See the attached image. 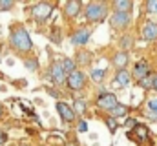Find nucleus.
<instances>
[{"label":"nucleus","instance_id":"4be33fe9","mask_svg":"<svg viewBox=\"0 0 157 146\" xmlns=\"http://www.w3.org/2000/svg\"><path fill=\"white\" fill-rule=\"evenodd\" d=\"M24 66L28 68V71H37L39 70V60L35 57H26L24 59Z\"/></svg>","mask_w":157,"mask_h":146},{"label":"nucleus","instance_id":"2f4dec72","mask_svg":"<svg viewBox=\"0 0 157 146\" xmlns=\"http://www.w3.org/2000/svg\"><path fill=\"white\" fill-rule=\"evenodd\" d=\"M68 146H78V144L75 143V141H71V143H68Z\"/></svg>","mask_w":157,"mask_h":146},{"label":"nucleus","instance_id":"6ab92c4d","mask_svg":"<svg viewBox=\"0 0 157 146\" xmlns=\"http://www.w3.org/2000/svg\"><path fill=\"white\" fill-rule=\"evenodd\" d=\"M60 66H62V70L66 75H70L71 71H75L77 70V64H75V60L73 59H70V57H66L64 60H60Z\"/></svg>","mask_w":157,"mask_h":146},{"label":"nucleus","instance_id":"c756f323","mask_svg":"<svg viewBox=\"0 0 157 146\" xmlns=\"http://www.w3.org/2000/svg\"><path fill=\"white\" fill-rule=\"evenodd\" d=\"M148 117H150L152 121H155V122H157V111H150V113H148Z\"/></svg>","mask_w":157,"mask_h":146},{"label":"nucleus","instance_id":"412c9836","mask_svg":"<svg viewBox=\"0 0 157 146\" xmlns=\"http://www.w3.org/2000/svg\"><path fill=\"white\" fill-rule=\"evenodd\" d=\"M144 6H146V13H148L152 18L157 20V0H148ZM155 20H154V22H155Z\"/></svg>","mask_w":157,"mask_h":146},{"label":"nucleus","instance_id":"f03ea898","mask_svg":"<svg viewBox=\"0 0 157 146\" xmlns=\"http://www.w3.org/2000/svg\"><path fill=\"white\" fill-rule=\"evenodd\" d=\"M108 17V4L104 2H90L84 9V18L91 24H99Z\"/></svg>","mask_w":157,"mask_h":146},{"label":"nucleus","instance_id":"dca6fc26","mask_svg":"<svg viewBox=\"0 0 157 146\" xmlns=\"http://www.w3.org/2000/svg\"><path fill=\"white\" fill-rule=\"evenodd\" d=\"M112 7L119 13H130L133 7V2L132 0H115V2H112Z\"/></svg>","mask_w":157,"mask_h":146},{"label":"nucleus","instance_id":"0eeeda50","mask_svg":"<svg viewBox=\"0 0 157 146\" xmlns=\"http://www.w3.org/2000/svg\"><path fill=\"white\" fill-rule=\"evenodd\" d=\"M130 22H132L130 13H119V11H115V13L110 17V24H112L113 29H124V28L130 26Z\"/></svg>","mask_w":157,"mask_h":146},{"label":"nucleus","instance_id":"1a4fd4ad","mask_svg":"<svg viewBox=\"0 0 157 146\" xmlns=\"http://www.w3.org/2000/svg\"><path fill=\"white\" fill-rule=\"evenodd\" d=\"M90 36H91V31H90L88 28H78L77 31L70 36V42H71L73 46H84V44L90 40Z\"/></svg>","mask_w":157,"mask_h":146},{"label":"nucleus","instance_id":"aec40b11","mask_svg":"<svg viewBox=\"0 0 157 146\" xmlns=\"http://www.w3.org/2000/svg\"><path fill=\"white\" fill-rule=\"evenodd\" d=\"M86 108H88V106H86V101H84V99H75V106H73V113H75V115H84V113H86Z\"/></svg>","mask_w":157,"mask_h":146},{"label":"nucleus","instance_id":"7c9ffc66","mask_svg":"<svg viewBox=\"0 0 157 146\" xmlns=\"http://www.w3.org/2000/svg\"><path fill=\"white\" fill-rule=\"evenodd\" d=\"M154 90L157 91V75H154Z\"/></svg>","mask_w":157,"mask_h":146},{"label":"nucleus","instance_id":"f257e3e1","mask_svg":"<svg viewBox=\"0 0 157 146\" xmlns=\"http://www.w3.org/2000/svg\"><path fill=\"white\" fill-rule=\"evenodd\" d=\"M9 44H11V48H13L15 51H18V53H28V51L33 49L31 36L26 31V28H22V26L13 28L11 36H9Z\"/></svg>","mask_w":157,"mask_h":146},{"label":"nucleus","instance_id":"6e6552de","mask_svg":"<svg viewBox=\"0 0 157 146\" xmlns=\"http://www.w3.org/2000/svg\"><path fill=\"white\" fill-rule=\"evenodd\" d=\"M150 73H152V68H150V64H148L146 60H139V62L133 66V71L130 73V75H132V79H135V80L139 82L141 79L148 77Z\"/></svg>","mask_w":157,"mask_h":146},{"label":"nucleus","instance_id":"5701e85b","mask_svg":"<svg viewBox=\"0 0 157 146\" xmlns=\"http://www.w3.org/2000/svg\"><path fill=\"white\" fill-rule=\"evenodd\" d=\"M139 86H141L143 90H152V88H154V73H150L148 77L141 79V80H139Z\"/></svg>","mask_w":157,"mask_h":146},{"label":"nucleus","instance_id":"a211bd4d","mask_svg":"<svg viewBox=\"0 0 157 146\" xmlns=\"http://www.w3.org/2000/svg\"><path fill=\"white\" fill-rule=\"evenodd\" d=\"M126 115H128V106H124V104H117L115 108L110 111V117L115 119V121L121 119V117H126Z\"/></svg>","mask_w":157,"mask_h":146},{"label":"nucleus","instance_id":"423d86ee","mask_svg":"<svg viewBox=\"0 0 157 146\" xmlns=\"http://www.w3.org/2000/svg\"><path fill=\"white\" fill-rule=\"evenodd\" d=\"M119 104V101H117V97L113 95V93H102V95H99V99H97V106L101 110H104V111H112V110L115 108Z\"/></svg>","mask_w":157,"mask_h":146},{"label":"nucleus","instance_id":"2eb2a0df","mask_svg":"<svg viewBox=\"0 0 157 146\" xmlns=\"http://www.w3.org/2000/svg\"><path fill=\"white\" fill-rule=\"evenodd\" d=\"M132 82V75L128 70H117L115 73V86L117 88H126Z\"/></svg>","mask_w":157,"mask_h":146},{"label":"nucleus","instance_id":"4468645a","mask_svg":"<svg viewBox=\"0 0 157 146\" xmlns=\"http://www.w3.org/2000/svg\"><path fill=\"white\" fill-rule=\"evenodd\" d=\"M112 62H113V66H115L117 70H126V66H128V62H130V57H128V53H124V51H117V53L112 57Z\"/></svg>","mask_w":157,"mask_h":146},{"label":"nucleus","instance_id":"c85d7f7f","mask_svg":"<svg viewBox=\"0 0 157 146\" xmlns=\"http://www.w3.org/2000/svg\"><path fill=\"white\" fill-rule=\"evenodd\" d=\"M6 141H7V135H6V132H2V130H0V144H4Z\"/></svg>","mask_w":157,"mask_h":146},{"label":"nucleus","instance_id":"20e7f679","mask_svg":"<svg viewBox=\"0 0 157 146\" xmlns=\"http://www.w3.org/2000/svg\"><path fill=\"white\" fill-rule=\"evenodd\" d=\"M66 84H68V88L70 90H73V91H77V90H82L84 86H86V75L82 71H71L70 75H66Z\"/></svg>","mask_w":157,"mask_h":146},{"label":"nucleus","instance_id":"39448f33","mask_svg":"<svg viewBox=\"0 0 157 146\" xmlns=\"http://www.w3.org/2000/svg\"><path fill=\"white\" fill-rule=\"evenodd\" d=\"M49 79L57 84V86H62L64 82H66V73L62 70V66H60V60H55V62H51V66H49Z\"/></svg>","mask_w":157,"mask_h":146},{"label":"nucleus","instance_id":"f8f14e48","mask_svg":"<svg viewBox=\"0 0 157 146\" xmlns=\"http://www.w3.org/2000/svg\"><path fill=\"white\" fill-rule=\"evenodd\" d=\"M80 11H82V2H78V0H70V2H66V6H64V15H66L68 18L78 17Z\"/></svg>","mask_w":157,"mask_h":146},{"label":"nucleus","instance_id":"7ed1b4c3","mask_svg":"<svg viewBox=\"0 0 157 146\" xmlns=\"http://www.w3.org/2000/svg\"><path fill=\"white\" fill-rule=\"evenodd\" d=\"M51 13H53V4H48V2H40L31 9V17L37 22H46L51 17Z\"/></svg>","mask_w":157,"mask_h":146},{"label":"nucleus","instance_id":"cd10ccee","mask_svg":"<svg viewBox=\"0 0 157 146\" xmlns=\"http://www.w3.org/2000/svg\"><path fill=\"white\" fill-rule=\"evenodd\" d=\"M86 130H88V124H86L84 121H80V122H78V132H82V133H84Z\"/></svg>","mask_w":157,"mask_h":146},{"label":"nucleus","instance_id":"393cba45","mask_svg":"<svg viewBox=\"0 0 157 146\" xmlns=\"http://www.w3.org/2000/svg\"><path fill=\"white\" fill-rule=\"evenodd\" d=\"M104 75H106L104 70H93V71H91V79H93L95 82H101V80L104 79Z\"/></svg>","mask_w":157,"mask_h":146},{"label":"nucleus","instance_id":"9d476101","mask_svg":"<svg viewBox=\"0 0 157 146\" xmlns=\"http://www.w3.org/2000/svg\"><path fill=\"white\" fill-rule=\"evenodd\" d=\"M141 35H143V38H144L146 42L157 40V22H154V20L144 22V26H143V29H141Z\"/></svg>","mask_w":157,"mask_h":146},{"label":"nucleus","instance_id":"9b49d317","mask_svg":"<svg viewBox=\"0 0 157 146\" xmlns=\"http://www.w3.org/2000/svg\"><path fill=\"white\" fill-rule=\"evenodd\" d=\"M57 111H59V115H60V119L64 121V122H73L75 121V113H73V110L70 108L66 102H57Z\"/></svg>","mask_w":157,"mask_h":146},{"label":"nucleus","instance_id":"f3484780","mask_svg":"<svg viewBox=\"0 0 157 146\" xmlns=\"http://www.w3.org/2000/svg\"><path fill=\"white\" fill-rule=\"evenodd\" d=\"M119 48H121V51L128 53V49L133 48V35H122L119 38Z\"/></svg>","mask_w":157,"mask_h":146},{"label":"nucleus","instance_id":"473e14b6","mask_svg":"<svg viewBox=\"0 0 157 146\" xmlns=\"http://www.w3.org/2000/svg\"><path fill=\"white\" fill-rule=\"evenodd\" d=\"M2 117H4V108L0 106V119H2Z\"/></svg>","mask_w":157,"mask_h":146},{"label":"nucleus","instance_id":"b1692460","mask_svg":"<svg viewBox=\"0 0 157 146\" xmlns=\"http://www.w3.org/2000/svg\"><path fill=\"white\" fill-rule=\"evenodd\" d=\"M13 7H15V2H13V0H0V11H2V13L13 9Z\"/></svg>","mask_w":157,"mask_h":146},{"label":"nucleus","instance_id":"a878e982","mask_svg":"<svg viewBox=\"0 0 157 146\" xmlns=\"http://www.w3.org/2000/svg\"><path fill=\"white\" fill-rule=\"evenodd\" d=\"M106 126L110 128V132H112V133H115V130H117V121H115V119H112V117H108V119H106Z\"/></svg>","mask_w":157,"mask_h":146},{"label":"nucleus","instance_id":"ddd939ff","mask_svg":"<svg viewBox=\"0 0 157 146\" xmlns=\"http://www.w3.org/2000/svg\"><path fill=\"white\" fill-rule=\"evenodd\" d=\"M73 60H75V64H77V66H90V64H91V60H93V53H91V51H88V49H78Z\"/></svg>","mask_w":157,"mask_h":146},{"label":"nucleus","instance_id":"bb28decb","mask_svg":"<svg viewBox=\"0 0 157 146\" xmlns=\"http://www.w3.org/2000/svg\"><path fill=\"white\" fill-rule=\"evenodd\" d=\"M146 106H148L150 111H157V97H150L146 101Z\"/></svg>","mask_w":157,"mask_h":146}]
</instances>
